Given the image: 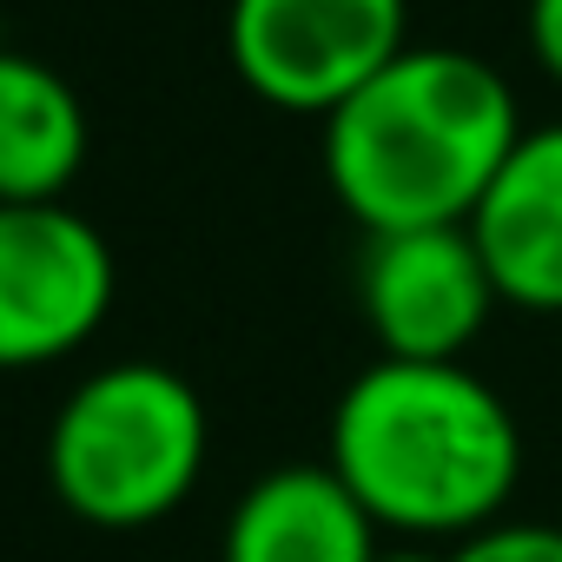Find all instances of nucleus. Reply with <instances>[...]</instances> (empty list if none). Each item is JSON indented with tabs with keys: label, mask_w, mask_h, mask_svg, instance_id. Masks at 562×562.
I'll return each instance as SVG.
<instances>
[{
	"label": "nucleus",
	"mask_w": 562,
	"mask_h": 562,
	"mask_svg": "<svg viewBox=\"0 0 562 562\" xmlns=\"http://www.w3.org/2000/svg\"><path fill=\"white\" fill-rule=\"evenodd\" d=\"M384 529L331 463H278L225 516L218 562H378Z\"/></svg>",
	"instance_id": "6e6552de"
},
{
	"label": "nucleus",
	"mask_w": 562,
	"mask_h": 562,
	"mask_svg": "<svg viewBox=\"0 0 562 562\" xmlns=\"http://www.w3.org/2000/svg\"><path fill=\"white\" fill-rule=\"evenodd\" d=\"M470 238L516 312H562V120L529 126L483 192Z\"/></svg>",
	"instance_id": "0eeeda50"
},
{
	"label": "nucleus",
	"mask_w": 562,
	"mask_h": 562,
	"mask_svg": "<svg viewBox=\"0 0 562 562\" xmlns=\"http://www.w3.org/2000/svg\"><path fill=\"white\" fill-rule=\"evenodd\" d=\"M450 562H562V529L555 522H490L483 536L457 542Z\"/></svg>",
	"instance_id": "9d476101"
},
{
	"label": "nucleus",
	"mask_w": 562,
	"mask_h": 562,
	"mask_svg": "<svg viewBox=\"0 0 562 562\" xmlns=\"http://www.w3.org/2000/svg\"><path fill=\"white\" fill-rule=\"evenodd\" d=\"M529 54L549 80H562V0H529Z\"/></svg>",
	"instance_id": "9b49d317"
},
{
	"label": "nucleus",
	"mask_w": 562,
	"mask_h": 562,
	"mask_svg": "<svg viewBox=\"0 0 562 562\" xmlns=\"http://www.w3.org/2000/svg\"><path fill=\"white\" fill-rule=\"evenodd\" d=\"M496 278L470 225L378 232L358 258V312L378 338V358L404 364H463V351L496 318Z\"/></svg>",
	"instance_id": "423d86ee"
},
{
	"label": "nucleus",
	"mask_w": 562,
	"mask_h": 562,
	"mask_svg": "<svg viewBox=\"0 0 562 562\" xmlns=\"http://www.w3.org/2000/svg\"><path fill=\"white\" fill-rule=\"evenodd\" d=\"M93 146L80 93L34 54L0 47V205H54Z\"/></svg>",
	"instance_id": "1a4fd4ad"
},
{
	"label": "nucleus",
	"mask_w": 562,
	"mask_h": 562,
	"mask_svg": "<svg viewBox=\"0 0 562 562\" xmlns=\"http://www.w3.org/2000/svg\"><path fill=\"white\" fill-rule=\"evenodd\" d=\"M325 463L384 536L457 549L503 522L522 476V430L470 364H364L338 411Z\"/></svg>",
	"instance_id": "f257e3e1"
},
{
	"label": "nucleus",
	"mask_w": 562,
	"mask_h": 562,
	"mask_svg": "<svg viewBox=\"0 0 562 562\" xmlns=\"http://www.w3.org/2000/svg\"><path fill=\"white\" fill-rule=\"evenodd\" d=\"M205 404L172 364H106L67 391L47 430V483L93 529L172 516L205 470Z\"/></svg>",
	"instance_id": "7ed1b4c3"
},
{
	"label": "nucleus",
	"mask_w": 562,
	"mask_h": 562,
	"mask_svg": "<svg viewBox=\"0 0 562 562\" xmlns=\"http://www.w3.org/2000/svg\"><path fill=\"white\" fill-rule=\"evenodd\" d=\"M509 80L463 47H404L325 120V179L378 232L470 225L522 139Z\"/></svg>",
	"instance_id": "f03ea898"
},
{
	"label": "nucleus",
	"mask_w": 562,
	"mask_h": 562,
	"mask_svg": "<svg viewBox=\"0 0 562 562\" xmlns=\"http://www.w3.org/2000/svg\"><path fill=\"white\" fill-rule=\"evenodd\" d=\"M113 312V245L67 199L0 205V371L74 358Z\"/></svg>",
	"instance_id": "39448f33"
},
{
	"label": "nucleus",
	"mask_w": 562,
	"mask_h": 562,
	"mask_svg": "<svg viewBox=\"0 0 562 562\" xmlns=\"http://www.w3.org/2000/svg\"><path fill=\"white\" fill-rule=\"evenodd\" d=\"M378 562H450V549H437V542H384Z\"/></svg>",
	"instance_id": "f8f14e48"
},
{
	"label": "nucleus",
	"mask_w": 562,
	"mask_h": 562,
	"mask_svg": "<svg viewBox=\"0 0 562 562\" xmlns=\"http://www.w3.org/2000/svg\"><path fill=\"white\" fill-rule=\"evenodd\" d=\"M411 47V0H232V74L278 113L331 120Z\"/></svg>",
	"instance_id": "20e7f679"
}]
</instances>
